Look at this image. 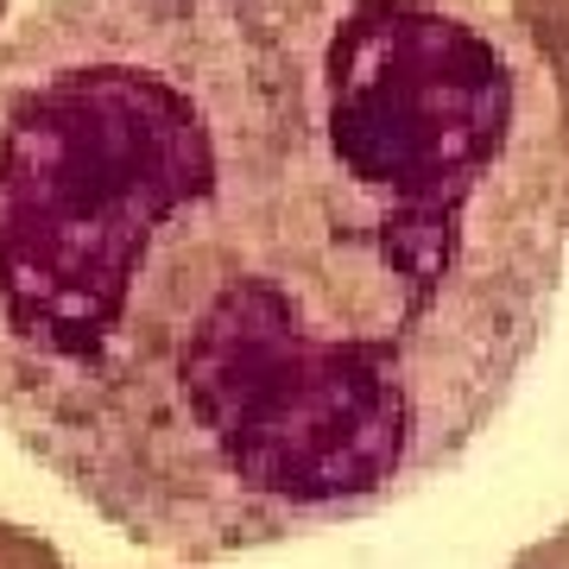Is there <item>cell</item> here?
I'll use <instances>...</instances> for the list:
<instances>
[{"mask_svg":"<svg viewBox=\"0 0 569 569\" xmlns=\"http://www.w3.org/2000/svg\"><path fill=\"white\" fill-rule=\"evenodd\" d=\"M569 253L493 0H39L0 39V430L216 563L449 475Z\"/></svg>","mask_w":569,"mask_h":569,"instance_id":"6da1fadb","label":"cell"},{"mask_svg":"<svg viewBox=\"0 0 569 569\" xmlns=\"http://www.w3.org/2000/svg\"><path fill=\"white\" fill-rule=\"evenodd\" d=\"M512 26L526 32L531 58L550 82L557 102V133H563V159H569V0H507Z\"/></svg>","mask_w":569,"mask_h":569,"instance_id":"7a4b0ae2","label":"cell"},{"mask_svg":"<svg viewBox=\"0 0 569 569\" xmlns=\"http://www.w3.org/2000/svg\"><path fill=\"white\" fill-rule=\"evenodd\" d=\"M0 569H70V557L44 531L20 526V519H0Z\"/></svg>","mask_w":569,"mask_h":569,"instance_id":"3957f363","label":"cell"},{"mask_svg":"<svg viewBox=\"0 0 569 569\" xmlns=\"http://www.w3.org/2000/svg\"><path fill=\"white\" fill-rule=\"evenodd\" d=\"M507 569H569V519L557 531H545V538H531Z\"/></svg>","mask_w":569,"mask_h":569,"instance_id":"277c9868","label":"cell"},{"mask_svg":"<svg viewBox=\"0 0 569 569\" xmlns=\"http://www.w3.org/2000/svg\"><path fill=\"white\" fill-rule=\"evenodd\" d=\"M0 13H7V0H0Z\"/></svg>","mask_w":569,"mask_h":569,"instance_id":"5b68a950","label":"cell"}]
</instances>
